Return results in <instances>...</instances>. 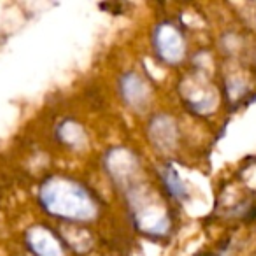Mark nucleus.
Masks as SVG:
<instances>
[{
    "mask_svg": "<svg viewBox=\"0 0 256 256\" xmlns=\"http://www.w3.org/2000/svg\"><path fill=\"white\" fill-rule=\"evenodd\" d=\"M162 179H164V184L167 186V192L170 193L174 198L184 200L186 196H188L184 182L181 181V178L176 174V170L172 167H165V170L162 172Z\"/></svg>",
    "mask_w": 256,
    "mask_h": 256,
    "instance_id": "obj_1",
    "label": "nucleus"
}]
</instances>
